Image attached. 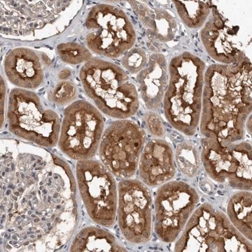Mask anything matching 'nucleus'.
<instances>
[{"mask_svg":"<svg viewBox=\"0 0 252 252\" xmlns=\"http://www.w3.org/2000/svg\"><path fill=\"white\" fill-rule=\"evenodd\" d=\"M123 66L131 74L140 72L148 63L147 54L140 48H132L124 55Z\"/></svg>","mask_w":252,"mask_h":252,"instance_id":"bb28decb","label":"nucleus"},{"mask_svg":"<svg viewBox=\"0 0 252 252\" xmlns=\"http://www.w3.org/2000/svg\"><path fill=\"white\" fill-rule=\"evenodd\" d=\"M79 193L94 223L111 227L117 215L118 187L114 175L102 162L79 160L76 166Z\"/></svg>","mask_w":252,"mask_h":252,"instance_id":"1a4fd4ad","label":"nucleus"},{"mask_svg":"<svg viewBox=\"0 0 252 252\" xmlns=\"http://www.w3.org/2000/svg\"><path fill=\"white\" fill-rule=\"evenodd\" d=\"M80 79L86 94L106 115L126 119L138 111L136 86L117 64L92 58L81 68Z\"/></svg>","mask_w":252,"mask_h":252,"instance_id":"20e7f679","label":"nucleus"},{"mask_svg":"<svg viewBox=\"0 0 252 252\" xmlns=\"http://www.w3.org/2000/svg\"><path fill=\"white\" fill-rule=\"evenodd\" d=\"M146 133L127 119L112 122L104 130L99 147L102 163L118 178L130 179L138 168Z\"/></svg>","mask_w":252,"mask_h":252,"instance_id":"9d476101","label":"nucleus"},{"mask_svg":"<svg viewBox=\"0 0 252 252\" xmlns=\"http://www.w3.org/2000/svg\"><path fill=\"white\" fill-rule=\"evenodd\" d=\"M69 75H70V72L65 69V70L61 71V73L59 74V78L62 79V80H64V79H66L67 78L69 77Z\"/></svg>","mask_w":252,"mask_h":252,"instance_id":"c85d7f7f","label":"nucleus"},{"mask_svg":"<svg viewBox=\"0 0 252 252\" xmlns=\"http://www.w3.org/2000/svg\"><path fill=\"white\" fill-rule=\"evenodd\" d=\"M175 252H252V243L235 228L228 216L210 203L192 214L176 242Z\"/></svg>","mask_w":252,"mask_h":252,"instance_id":"39448f33","label":"nucleus"},{"mask_svg":"<svg viewBox=\"0 0 252 252\" xmlns=\"http://www.w3.org/2000/svg\"><path fill=\"white\" fill-rule=\"evenodd\" d=\"M7 119L10 132L16 137L46 148H52L59 143V115L34 93L13 89L9 94Z\"/></svg>","mask_w":252,"mask_h":252,"instance_id":"423d86ee","label":"nucleus"},{"mask_svg":"<svg viewBox=\"0 0 252 252\" xmlns=\"http://www.w3.org/2000/svg\"><path fill=\"white\" fill-rule=\"evenodd\" d=\"M77 86L72 81H62L49 93V99L58 106H64L74 102L77 97Z\"/></svg>","mask_w":252,"mask_h":252,"instance_id":"a878e982","label":"nucleus"},{"mask_svg":"<svg viewBox=\"0 0 252 252\" xmlns=\"http://www.w3.org/2000/svg\"><path fill=\"white\" fill-rule=\"evenodd\" d=\"M4 66L7 79L20 89H36L44 81L40 59L32 50L26 48L11 50L4 60Z\"/></svg>","mask_w":252,"mask_h":252,"instance_id":"f3484780","label":"nucleus"},{"mask_svg":"<svg viewBox=\"0 0 252 252\" xmlns=\"http://www.w3.org/2000/svg\"><path fill=\"white\" fill-rule=\"evenodd\" d=\"M252 107V64L248 57L235 64L209 66L199 124L203 137L223 147L240 142Z\"/></svg>","mask_w":252,"mask_h":252,"instance_id":"f03ea898","label":"nucleus"},{"mask_svg":"<svg viewBox=\"0 0 252 252\" xmlns=\"http://www.w3.org/2000/svg\"><path fill=\"white\" fill-rule=\"evenodd\" d=\"M117 216L124 238L133 244L148 242L152 233V196L142 181L126 179L118 185Z\"/></svg>","mask_w":252,"mask_h":252,"instance_id":"f8f14e48","label":"nucleus"},{"mask_svg":"<svg viewBox=\"0 0 252 252\" xmlns=\"http://www.w3.org/2000/svg\"><path fill=\"white\" fill-rule=\"evenodd\" d=\"M205 72V63L189 52L175 56L168 64L164 114L172 127L185 135L193 136L198 129Z\"/></svg>","mask_w":252,"mask_h":252,"instance_id":"7ed1b4c3","label":"nucleus"},{"mask_svg":"<svg viewBox=\"0 0 252 252\" xmlns=\"http://www.w3.org/2000/svg\"><path fill=\"white\" fill-rule=\"evenodd\" d=\"M252 149L250 142H240V153L236 170L228 184L239 190H252Z\"/></svg>","mask_w":252,"mask_h":252,"instance_id":"4be33fe9","label":"nucleus"},{"mask_svg":"<svg viewBox=\"0 0 252 252\" xmlns=\"http://www.w3.org/2000/svg\"><path fill=\"white\" fill-rule=\"evenodd\" d=\"M70 1H1V32L25 36L58 19Z\"/></svg>","mask_w":252,"mask_h":252,"instance_id":"ddd939ff","label":"nucleus"},{"mask_svg":"<svg viewBox=\"0 0 252 252\" xmlns=\"http://www.w3.org/2000/svg\"><path fill=\"white\" fill-rule=\"evenodd\" d=\"M168 64L161 54L150 56L147 66L136 78L141 98L150 110L157 111L161 107L168 86Z\"/></svg>","mask_w":252,"mask_h":252,"instance_id":"dca6fc26","label":"nucleus"},{"mask_svg":"<svg viewBox=\"0 0 252 252\" xmlns=\"http://www.w3.org/2000/svg\"><path fill=\"white\" fill-rule=\"evenodd\" d=\"M145 120L150 133L157 137L165 135L163 125L160 117L154 112H148L145 116Z\"/></svg>","mask_w":252,"mask_h":252,"instance_id":"cd10ccee","label":"nucleus"},{"mask_svg":"<svg viewBox=\"0 0 252 252\" xmlns=\"http://www.w3.org/2000/svg\"><path fill=\"white\" fill-rule=\"evenodd\" d=\"M201 145L200 159L207 175L218 183L228 182L236 170L240 142L223 147L216 140L203 137Z\"/></svg>","mask_w":252,"mask_h":252,"instance_id":"a211bd4d","label":"nucleus"},{"mask_svg":"<svg viewBox=\"0 0 252 252\" xmlns=\"http://www.w3.org/2000/svg\"><path fill=\"white\" fill-rule=\"evenodd\" d=\"M57 52L63 62L79 64L92 59V54L85 46L77 43H64L57 46Z\"/></svg>","mask_w":252,"mask_h":252,"instance_id":"393cba45","label":"nucleus"},{"mask_svg":"<svg viewBox=\"0 0 252 252\" xmlns=\"http://www.w3.org/2000/svg\"><path fill=\"white\" fill-rule=\"evenodd\" d=\"M86 43L94 54L117 59L132 49L136 34L132 23L123 10L102 4L94 6L86 20Z\"/></svg>","mask_w":252,"mask_h":252,"instance_id":"0eeeda50","label":"nucleus"},{"mask_svg":"<svg viewBox=\"0 0 252 252\" xmlns=\"http://www.w3.org/2000/svg\"><path fill=\"white\" fill-rule=\"evenodd\" d=\"M199 202L198 192L185 182L171 181L160 186L154 203L158 238L165 243L176 241Z\"/></svg>","mask_w":252,"mask_h":252,"instance_id":"9b49d317","label":"nucleus"},{"mask_svg":"<svg viewBox=\"0 0 252 252\" xmlns=\"http://www.w3.org/2000/svg\"><path fill=\"white\" fill-rule=\"evenodd\" d=\"M252 195L249 190H239L230 197L227 215L235 228L252 241Z\"/></svg>","mask_w":252,"mask_h":252,"instance_id":"412c9836","label":"nucleus"},{"mask_svg":"<svg viewBox=\"0 0 252 252\" xmlns=\"http://www.w3.org/2000/svg\"><path fill=\"white\" fill-rule=\"evenodd\" d=\"M175 154L171 144L161 139H153L145 144L139 162V175L149 187L170 182L176 175Z\"/></svg>","mask_w":252,"mask_h":252,"instance_id":"2eb2a0df","label":"nucleus"},{"mask_svg":"<svg viewBox=\"0 0 252 252\" xmlns=\"http://www.w3.org/2000/svg\"><path fill=\"white\" fill-rule=\"evenodd\" d=\"M182 22L192 29L201 28L209 17L210 5L201 1H173Z\"/></svg>","mask_w":252,"mask_h":252,"instance_id":"5701e85b","label":"nucleus"},{"mask_svg":"<svg viewBox=\"0 0 252 252\" xmlns=\"http://www.w3.org/2000/svg\"><path fill=\"white\" fill-rule=\"evenodd\" d=\"M202 41L210 57L220 64L240 62L246 57L238 29L233 27L216 9L202 30Z\"/></svg>","mask_w":252,"mask_h":252,"instance_id":"4468645a","label":"nucleus"},{"mask_svg":"<svg viewBox=\"0 0 252 252\" xmlns=\"http://www.w3.org/2000/svg\"><path fill=\"white\" fill-rule=\"evenodd\" d=\"M104 128V117L98 109L86 101H75L64 112L60 149L74 160H89L98 150Z\"/></svg>","mask_w":252,"mask_h":252,"instance_id":"6e6552de","label":"nucleus"},{"mask_svg":"<svg viewBox=\"0 0 252 252\" xmlns=\"http://www.w3.org/2000/svg\"><path fill=\"white\" fill-rule=\"evenodd\" d=\"M132 10L147 29L149 40L155 46L173 40L177 32L175 18L167 10L152 8L139 1H129Z\"/></svg>","mask_w":252,"mask_h":252,"instance_id":"6ab92c4d","label":"nucleus"},{"mask_svg":"<svg viewBox=\"0 0 252 252\" xmlns=\"http://www.w3.org/2000/svg\"><path fill=\"white\" fill-rule=\"evenodd\" d=\"M71 252H127L117 238L107 230L95 227L83 228L73 240Z\"/></svg>","mask_w":252,"mask_h":252,"instance_id":"aec40b11","label":"nucleus"},{"mask_svg":"<svg viewBox=\"0 0 252 252\" xmlns=\"http://www.w3.org/2000/svg\"><path fill=\"white\" fill-rule=\"evenodd\" d=\"M1 152V251L62 248L79 217L72 168L45 149L2 143Z\"/></svg>","mask_w":252,"mask_h":252,"instance_id":"f257e3e1","label":"nucleus"},{"mask_svg":"<svg viewBox=\"0 0 252 252\" xmlns=\"http://www.w3.org/2000/svg\"><path fill=\"white\" fill-rule=\"evenodd\" d=\"M175 160L179 170L189 178L196 177L200 172L202 164L200 151L190 141H185L177 145Z\"/></svg>","mask_w":252,"mask_h":252,"instance_id":"b1692460","label":"nucleus"}]
</instances>
